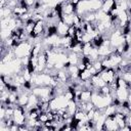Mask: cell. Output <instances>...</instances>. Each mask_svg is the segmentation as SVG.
Segmentation results:
<instances>
[{"mask_svg": "<svg viewBox=\"0 0 131 131\" xmlns=\"http://www.w3.org/2000/svg\"><path fill=\"white\" fill-rule=\"evenodd\" d=\"M99 75L106 84H110V83L114 82L118 77L115 69H104L102 72L99 73Z\"/></svg>", "mask_w": 131, "mask_h": 131, "instance_id": "cell-1", "label": "cell"}, {"mask_svg": "<svg viewBox=\"0 0 131 131\" xmlns=\"http://www.w3.org/2000/svg\"><path fill=\"white\" fill-rule=\"evenodd\" d=\"M115 116H107L104 120V123L102 125V130H108V131H116L119 130V126L116 122Z\"/></svg>", "mask_w": 131, "mask_h": 131, "instance_id": "cell-2", "label": "cell"}, {"mask_svg": "<svg viewBox=\"0 0 131 131\" xmlns=\"http://www.w3.org/2000/svg\"><path fill=\"white\" fill-rule=\"evenodd\" d=\"M61 4H62V7H61L62 14H74V13H76L77 6L74 5L72 2L64 0V1L61 2Z\"/></svg>", "mask_w": 131, "mask_h": 131, "instance_id": "cell-3", "label": "cell"}, {"mask_svg": "<svg viewBox=\"0 0 131 131\" xmlns=\"http://www.w3.org/2000/svg\"><path fill=\"white\" fill-rule=\"evenodd\" d=\"M117 2L116 0H103L102 1V5H101V10L104 11L105 13H108L113 8L117 7Z\"/></svg>", "mask_w": 131, "mask_h": 131, "instance_id": "cell-4", "label": "cell"}, {"mask_svg": "<svg viewBox=\"0 0 131 131\" xmlns=\"http://www.w3.org/2000/svg\"><path fill=\"white\" fill-rule=\"evenodd\" d=\"M68 29H69V26L66 25L61 19H59L57 21V24H56V31H57V35L58 36H60V37L67 36Z\"/></svg>", "mask_w": 131, "mask_h": 131, "instance_id": "cell-5", "label": "cell"}, {"mask_svg": "<svg viewBox=\"0 0 131 131\" xmlns=\"http://www.w3.org/2000/svg\"><path fill=\"white\" fill-rule=\"evenodd\" d=\"M128 96H129V89H127V88H117L116 98H118L120 101L127 100Z\"/></svg>", "mask_w": 131, "mask_h": 131, "instance_id": "cell-6", "label": "cell"}, {"mask_svg": "<svg viewBox=\"0 0 131 131\" xmlns=\"http://www.w3.org/2000/svg\"><path fill=\"white\" fill-rule=\"evenodd\" d=\"M40 113H41V111H40L37 106H34V107L30 108V110L27 112V117H28V119L38 120V117H39Z\"/></svg>", "mask_w": 131, "mask_h": 131, "instance_id": "cell-7", "label": "cell"}, {"mask_svg": "<svg viewBox=\"0 0 131 131\" xmlns=\"http://www.w3.org/2000/svg\"><path fill=\"white\" fill-rule=\"evenodd\" d=\"M35 25H36V21L33 19V18H30L28 19L26 23H25V26H24V29L26 31V33H28L29 35L32 34L34 28H35Z\"/></svg>", "mask_w": 131, "mask_h": 131, "instance_id": "cell-8", "label": "cell"}, {"mask_svg": "<svg viewBox=\"0 0 131 131\" xmlns=\"http://www.w3.org/2000/svg\"><path fill=\"white\" fill-rule=\"evenodd\" d=\"M91 77H92V74H91V72L88 69H85V70L79 72V79L82 82H85V81L90 80Z\"/></svg>", "mask_w": 131, "mask_h": 131, "instance_id": "cell-9", "label": "cell"}, {"mask_svg": "<svg viewBox=\"0 0 131 131\" xmlns=\"http://www.w3.org/2000/svg\"><path fill=\"white\" fill-rule=\"evenodd\" d=\"M66 108H67V111H68V113H69V114H70L71 116H74V115H75V113H76V112L78 111V106H77V102H76L75 100H70Z\"/></svg>", "mask_w": 131, "mask_h": 131, "instance_id": "cell-10", "label": "cell"}, {"mask_svg": "<svg viewBox=\"0 0 131 131\" xmlns=\"http://www.w3.org/2000/svg\"><path fill=\"white\" fill-rule=\"evenodd\" d=\"M93 49V46L91 44V42H86L83 43V48H82V55L83 56H89L91 50Z\"/></svg>", "mask_w": 131, "mask_h": 131, "instance_id": "cell-11", "label": "cell"}, {"mask_svg": "<svg viewBox=\"0 0 131 131\" xmlns=\"http://www.w3.org/2000/svg\"><path fill=\"white\" fill-rule=\"evenodd\" d=\"M61 20L66 25L72 26V25H74V14H62L61 15Z\"/></svg>", "mask_w": 131, "mask_h": 131, "instance_id": "cell-12", "label": "cell"}, {"mask_svg": "<svg viewBox=\"0 0 131 131\" xmlns=\"http://www.w3.org/2000/svg\"><path fill=\"white\" fill-rule=\"evenodd\" d=\"M76 31H77V28H76L74 25L69 26V29H68V33H67V35H68V36H70V37H72V38H74V37H75V34H76Z\"/></svg>", "mask_w": 131, "mask_h": 131, "instance_id": "cell-13", "label": "cell"}, {"mask_svg": "<svg viewBox=\"0 0 131 131\" xmlns=\"http://www.w3.org/2000/svg\"><path fill=\"white\" fill-rule=\"evenodd\" d=\"M127 83H131V72H125V73H123V75L121 76Z\"/></svg>", "mask_w": 131, "mask_h": 131, "instance_id": "cell-14", "label": "cell"}]
</instances>
